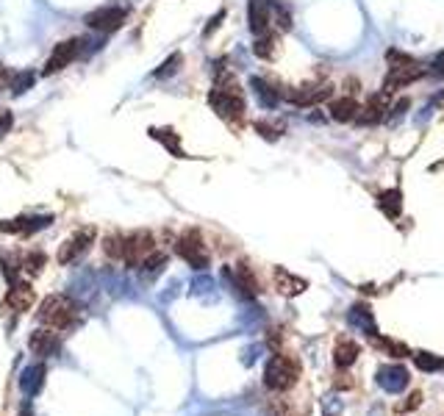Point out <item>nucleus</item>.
Segmentation results:
<instances>
[{
	"label": "nucleus",
	"mask_w": 444,
	"mask_h": 416,
	"mask_svg": "<svg viewBox=\"0 0 444 416\" xmlns=\"http://www.w3.org/2000/svg\"><path fill=\"white\" fill-rule=\"evenodd\" d=\"M209 106L214 108V114L222 117L225 122H242L245 117V97H242V89L239 84L222 73L220 81L214 84V89L209 92Z\"/></svg>",
	"instance_id": "obj_1"
},
{
	"label": "nucleus",
	"mask_w": 444,
	"mask_h": 416,
	"mask_svg": "<svg viewBox=\"0 0 444 416\" xmlns=\"http://www.w3.org/2000/svg\"><path fill=\"white\" fill-rule=\"evenodd\" d=\"M386 61H389V75H386V81H383V92H397L400 87H408V84H414L417 78H422V64L414 58V56H408V53H402L397 47H392V50H386Z\"/></svg>",
	"instance_id": "obj_2"
},
{
	"label": "nucleus",
	"mask_w": 444,
	"mask_h": 416,
	"mask_svg": "<svg viewBox=\"0 0 444 416\" xmlns=\"http://www.w3.org/2000/svg\"><path fill=\"white\" fill-rule=\"evenodd\" d=\"M78 314H81L78 303L73 297H67V294H50V297H44L42 305H39V322L53 327V330L73 327L78 322Z\"/></svg>",
	"instance_id": "obj_3"
},
{
	"label": "nucleus",
	"mask_w": 444,
	"mask_h": 416,
	"mask_svg": "<svg viewBox=\"0 0 444 416\" xmlns=\"http://www.w3.org/2000/svg\"><path fill=\"white\" fill-rule=\"evenodd\" d=\"M175 253L192 267V270H197V272H203V270H209V250H206V241H203V236L197 228H189V231H183L178 236L175 241Z\"/></svg>",
	"instance_id": "obj_4"
},
{
	"label": "nucleus",
	"mask_w": 444,
	"mask_h": 416,
	"mask_svg": "<svg viewBox=\"0 0 444 416\" xmlns=\"http://www.w3.org/2000/svg\"><path fill=\"white\" fill-rule=\"evenodd\" d=\"M297 383V364L286 355H272L266 361L264 370V386L269 391H286Z\"/></svg>",
	"instance_id": "obj_5"
},
{
	"label": "nucleus",
	"mask_w": 444,
	"mask_h": 416,
	"mask_svg": "<svg viewBox=\"0 0 444 416\" xmlns=\"http://www.w3.org/2000/svg\"><path fill=\"white\" fill-rule=\"evenodd\" d=\"M125 20H128V8H123V6H100V8L89 11L87 17H84V23H87L89 28L100 31V34H111V31L123 28Z\"/></svg>",
	"instance_id": "obj_6"
},
{
	"label": "nucleus",
	"mask_w": 444,
	"mask_h": 416,
	"mask_svg": "<svg viewBox=\"0 0 444 416\" xmlns=\"http://www.w3.org/2000/svg\"><path fill=\"white\" fill-rule=\"evenodd\" d=\"M94 236L97 231L92 228V225H84V228H78V231L73 233V236H67L64 241H61V247H58V264H73V261H78L84 253H87L89 247L94 244Z\"/></svg>",
	"instance_id": "obj_7"
},
{
	"label": "nucleus",
	"mask_w": 444,
	"mask_h": 416,
	"mask_svg": "<svg viewBox=\"0 0 444 416\" xmlns=\"http://www.w3.org/2000/svg\"><path fill=\"white\" fill-rule=\"evenodd\" d=\"M156 250V239L150 231H133L125 236V256H123V264L131 267V270H139L142 261Z\"/></svg>",
	"instance_id": "obj_8"
},
{
	"label": "nucleus",
	"mask_w": 444,
	"mask_h": 416,
	"mask_svg": "<svg viewBox=\"0 0 444 416\" xmlns=\"http://www.w3.org/2000/svg\"><path fill=\"white\" fill-rule=\"evenodd\" d=\"M222 277L230 283L233 294L242 297V300H253L259 294V280L253 275V270L247 264H236V267H225Z\"/></svg>",
	"instance_id": "obj_9"
},
{
	"label": "nucleus",
	"mask_w": 444,
	"mask_h": 416,
	"mask_svg": "<svg viewBox=\"0 0 444 416\" xmlns=\"http://www.w3.org/2000/svg\"><path fill=\"white\" fill-rule=\"evenodd\" d=\"M81 45H84L81 39H64V42H58V45L50 50L47 61H44L42 75H56V73H61L64 67H70V64L78 58Z\"/></svg>",
	"instance_id": "obj_10"
},
{
	"label": "nucleus",
	"mask_w": 444,
	"mask_h": 416,
	"mask_svg": "<svg viewBox=\"0 0 444 416\" xmlns=\"http://www.w3.org/2000/svg\"><path fill=\"white\" fill-rule=\"evenodd\" d=\"M389 108H392V92H381L372 94L361 108H358V117H355V122L358 125H378V122H383L386 117H389Z\"/></svg>",
	"instance_id": "obj_11"
},
{
	"label": "nucleus",
	"mask_w": 444,
	"mask_h": 416,
	"mask_svg": "<svg viewBox=\"0 0 444 416\" xmlns=\"http://www.w3.org/2000/svg\"><path fill=\"white\" fill-rule=\"evenodd\" d=\"M331 94H333V87H331V84H303V87L289 89L283 97H286L289 103H295V106H319V103L331 100Z\"/></svg>",
	"instance_id": "obj_12"
},
{
	"label": "nucleus",
	"mask_w": 444,
	"mask_h": 416,
	"mask_svg": "<svg viewBox=\"0 0 444 416\" xmlns=\"http://www.w3.org/2000/svg\"><path fill=\"white\" fill-rule=\"evenodd\" d=\"M375 383L386 391V394H400L408 389L411 377H408V370L400 367V364H383L381 370L375 372Z\"/></svg>",
	"instance_id": "obj_13"
},
{
	"label": "nucleus",
	"mask_w": 444,
	"mask_h": 416,
	"mask_svg": "<svg viewBox=\"0 0 444 416\" xmlns=\"http://www.w3.org/2000/svg\"><path fill=\"white\" fill-rule=\"evenodd\" d=\"M28 350L34 355H42V358H50V355H58L61 350V339L53 333V327H39L28 336Z\"/></svg>",
	"instance_id": "obj_14"
},
{
	"label": "nucleus",
	"mask_w": 444,
	"mask_h": 416,
	"mask_svg": "<svg viewBox=\"0 0 444 416\" xmlns=\"http://www.w3.org/2000/svg\"><path fill=\"white\" fill-rule=\"evenodd\" d=\"M34 300H37V294H34L31 283H23V280H17V283H11V289L6 291L3 308L14 311V314H23V311H28V308L34 305Z\"/></svg>",
	"instance_id": "obj_15"
},
{
	"label": "nucleus",
	"mask_w": 444,
	"mask_h": 416,
	"mask_svg": "<svg viewBox=\"0 0 444 416\" xmlns=\"http://www.w3.org/2000/svg\"><path fill=\"white\" fill-rule=\"evenodd\" d=\"M53 222V217H17V220H3L0 231L3 233H23V236H34Z\"/></svg>",
	"instance_id": "obj_16"
},
{
	"label": "nucleus",
	"mask_w": 444,
	"mask_h": 416,
	"mask_svg": "<svg viewBox=\"0 0 444 416\" xmlns=\"http://www.w3.org/2000/svg\"><path fill=\"white\" fill-rule=\"evenodd\" d=\"M275 286H278V291L283 294V297H297V294H303L306 289H309V280L306 277H297L292 275L286 267H275Z\"/></svg>",
	"instance_id": "obj_17"
},
{
	"label": "nucleus",
	"mask_w": 444,
	"mask_h": 416,
	"mask_svg": "<svg viewBox=\"0 0 444 416\" xmlns=\"http://www.w3.org/2000/svg\"><path fill=\"white\" fill-rule=\"evenodd\" d=\"M44 374H47L44 364H31V367H25L23 374H20V391H23L25 397H37L44 386Z\"/></svg>",
	"instance_id": "obj_18"
},
{
	"label": "nucleus",
	"mask_w": 444,
	"mask_h": 416,
	"mask_svg": "<svg viewBox=\"0 0 444 416\" xmlns=\"http://www.w3.org/2000/svg\"><path fill=\"white\" fill-rule=\"evenodd\" d=\"M347 322L355 324V327H361V330H364L366 336H372V339H378V336H381V330H378V324H375V317H372V308H369V305H364V303H355L353 308H350Z\"/></svg>",
	"instance_id": "obj_19"
},
{
	"label": "nucleus",
	"mask_w": 444,
	"mask_h": 416,
	"mask_svg": "<svg viewBox=\"0 0 444 416\" xmlns=\"http://www.w3.org/2000/svg\"><path fill=\"white\" fill-rule=\"evenodd\" d=\"M247 23H250V31L256 37H261L269 31V6L266 0H250L247 6Z\"/></svg>",
	"instance_id": "obj_20"
},
{
	"label": "nucleus",
	"mask_w": 444,
	"mask_h": 416,
	"mask_svg": "<svg viewBox=\"0 0 444 416\" xmlns=\"http://www.w3.org/2000/svg\"><path fill=\"white\" fill-rule=\"evenodd\" d=\"M147 134H150L153 141H159L164 150H170V156H175V158H189V156L183 153V147H180V134H175L173 128H156V125H153Z\"/></svg>",
	"instance_id": "obj_21"
},
{
	"label": "nucleus",
	"mask_w": 444,
	"mask_h": 416,
	"mask_svg": "<svg viewBox=\"0 0 444 416\" xmlns=\"http://www.w3.org/2000/svg\"><path fill=\"white\" fill-rule=\"evenodd\" d=\"M358 358V344L350 341V339H339L336 347H333V364L339 370H350Z\"/></svg>",
	"instance_id": "obj_22"
},
{
	"label": "nucleus",
	"mask_w": 444,
	"mask_h": 416,
	"mask_svg": "<svg viewBox=\"0 0 444 416\" xmlns=\"http://www.w3.org/2000/svg\"><path fill=\"white\" fill-rule=\"evenodd\" d=\"M250 89L256 94V100L264 106V108H275L280 103V89L269 87L264 78H250Z\"/></svg>",
	"instance_id": "obj_23"
},
{
	"label": "nucleus",
	"mask_w": 444,
	"mask_h": 416,
	"mask_svg": "<svg viewBox=\"0 0 444 416\" xmlns=\"http://www.w3.org/2000/svg\"><path fill=\"white\" fill-rule=\"evenodd\" d=\"M358 108H361V106L355 103V97H339V100L331 103V117H333L336 122H355Z\"/></svg>",
	"instance_id": "obj_24"
},
{
	"label": "nucleus",
	"mask_w": 444,
	"mask_h": 416,
	"mask_svg": "<svg viewBox=\"0 0 444 416\" xmlns=\"http://www.w3.org/2000/svg\"><path fill=\"white\" fill-rule=\"evenodd\" d=\"M378 206L389 220H397L402 214V191L400 189H386L378 194Z\"/></svg>",
	"instance_id": "obj_25"
},
{
	"label": "nucleus",
	"mask_w": 444,
	"mask_h": 416,
	"mask_svg": "<svg viewBox=\"0 0 444 416\" xmlns=\"http://www.w3.org/2000/svg\"><path fill=\"white\" fill-rule=\"evenodd\" d=\"M0 272L8 280V286L17 283L23 275V258L17 253H0Z\"/></svg>",
	"instance_id": "obj_26"
},
{
	"label": "nucleus",
	"mask_w": 444,
	"mask_h": 416,
	"mask_svg": "<svg viewBox=\"0 0 444 416\" xmlns=\"http://www.w3.org/2000/svg\"><path fill=\"white\" fill-rule=\"evenodd\" d=\"M167 261H170V258H167V253H159V250H153V253H150V256L142 261V267H139V270H142V275H144V277H156V275H161V272H164Z\"/></svg>",
	"instance_id": "obj_27"
},
{
	"label": "nucleus",
	"mask_w": 444,
	"mask_h": 416,
	"mask_svg": "<svg viewBox=\"0 0 444 416\" xmlns=\"http://www.w3.org/2000/svg\"><path fill=\"white\" fill-rule=\"evenodd\" d=\"M103 253L111 261H123V256H125V236L123 233H109L103 239Z\"/></svg>",
	"instance_id": "obj_28"
},
{
	"label": "nucleus",
	"mask_w": 444,
	"mask_h": 416,
	"mask_svg": "<svg viewBox=\"0 0 444 416\" xmlns=\"http://www.w3.org/2000/svg\"><path fill=\"white\" fill-rule=\"evenodd\" d=\"M34 81H37V75H34L31 70H14V75H11V84H8V92H11V94L28 92V89L34 87Z\"/></svg>",
	"instance_id": "obj_29"
},
{
	"label": "nucleus",
	"mask_w": 444,
	"mask_h": 416,
	"mask_svg": "<svg viewBox=\"0 0 444 416\" xmlns=\"http://www.w3.org/2000/svg\"><path fill=\"white\" fill-rule=\"evenodd\" d=\"M275 50H278V39L266 31V34H261V37H256V45H253V53L259 56V58H275Z\"/></svg>",
	"instance_id": "obj_30"
},
{
	"label": "nucleus",
	"mask_w": 444,
	"mask_h": 416,
	"mask_svg": "<svg viewBox=\"0 0 444 416\" xmlns=\"http://www.w3.org/2000/svg\"><path fill=\"white\" fill-rule=\"evenodd\" d=\"M411 358H414V367L419 372L444 370V358H439V355H431V353H411Z\"/></svg>",
	"instance_id": "obj_31"
},
{
	"label": "nucleus",
	"mask_w": 444,
	"mask_h": 416,
	"mask_svg": "<svg viewBox=\"0 0 444 416\" xmlns=\"http://www.w3.org/2000/svg\"><path fill=\"white\" fill-rule=\"evenodd\" d=\"M180 64H183V56H180V53H173V56H170V58H167V61H164V64L153 73V78H170V75H175Z\"/></svg>",
	"instance_id": "obj_32"
},
{
	"label": "nucleus",
	"mask_w": 444,
	"mask_h": 416,
	"mask_svg": "<svg viewBox=\"0 0 444 416\" xmlns=\"http://www.w3.org/2000/svg\"><path fill=\"white\" fill-rule=\"evenodd\" d=\"M44 267V256L42 253H28L23 258V272H31V275H39Z\"/></svg>",
	"instance_id": "obj_33"
},
{
	"label": "nucleus",
	"mask_w": 444,
	"mask_h": 416,
	"mask_svg": "<svg viewBox=\"0 0 444 416\" xmlns=\"http://www.w3.org/2000/svg\"><path fill=\"white\" fill-rule=\"evenodd\" d=\"M419 403H422V391H414V394H408L405 397V403L397 405L400 414H408V411H414V408H419Z\"/></svg>",
	"instance_id": "obj_34"
},
{
	"label": "nucleus",
	"mask_w": 444,
	"mask_h": 416,
	"mask_svg": "<svg viewBox=\"0 0 444 416\" xmlns=\"http://www.w3.org/2000/svg\"><path fill=\"white\" fill-rule=\"evenodd\" d=\"M11 128H14V114L8 108H0V139L6 137Z\"/></svg>",
	"instance_id": "obj_35"
},
{
	"label": "nucleus",
	"mask_w": 444,
	"mask_h": 416,
	"mask_svg": "<svg viewBox=\"0 0 444 416\" xmlns=\"http://www.w3.org/2000/svg\"><path fill=\"white\" fill-rule=\"evenodd\" d=\"M256 134H261L264 139H269V141H275V139L280 137V128H272L269 122H256Z\"/></svg>",
	"instance_id": "obj_36"
},
{
	"label": "nucleus",
	"mask_w": 444,
	"mask_h": 416,
	"mask_svg": "<svg viewBox=\"0 0 444 416\" xmlns=\"http://www.w3.org/2000/svg\"><path fill=\"white\" fill-rule=\"evenodd\" d=\"M209 289H214V280H211V277H195L192 294H203V291H209Z\"/></svg>",
	"instance_id": "obj_37"
},
{
	"label": "nucleus",
	"mask_w": 444,
	"mask_h": 416,
	"mask_svg": "<svg viewBox=\"0 0 444 416\" xmlns=\"http://www.w3.org/2000/svg\"><path fill=\"white\" fill-rule=\"evenodd\" d=\"M222 17H225V8H220V11H217V14H214V17L209 20V25H206V31H203V37H211V34H214V31L220 28Z\"/></svg>",
	"instance_id": "obj_38"
},
{
	"label": "nucleus",
	"mask_w": 444,
	"mask_h": 416,
	"mask_svg": "<svg viewBox=\"0 0 444 416\" xmlns=\"http://www.w3.org/2000/svg\"><path fill=\"white\" fill-rule=\"evenodd\" d=\"M275 20H278V28H280V31H289V28H292V20H289V14H286L280 6L275 8Z\"/></svg>",
	"instance_id": "obj_39"
},
{
	"label": "nucleus",
	"mask_w": 444,
	"mask_h": 416,
	"mask_svg": "<svg viewBox=\"0 0 444 416\" xmlns=\"http://www.w3.org/2000/svg\"><path fill=\"white\" fill-rule=\"evenodd\" d=\"M431 73L436 75V78H444V50L433 58V67H431Z\"/></svg>",
	"instance_id": "obj_40"
},
{
	"label": "nucleus",
	"mask_w": 444,
	"mask_h": 416,
	"mask_svg": "<svg viewBox=\"0 0 444 416\" xmlns=\"http://www.w3.org/2000/svg\"><path fill=\"white\" fill-rule=\"evenodd\" d=\"M23 416H31V414H23Z\"/></svg>",
	"instance_id": "obj_41"
}]
</instances>
